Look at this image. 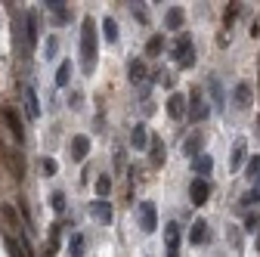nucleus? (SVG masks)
Segmentation results:
<instances>
[{"mask_svg":"<svg viewBox=\"0 0 260 257\" xmlns=\"http://www.w3.org/2000/svg\"><path fill=\"white\" fill-rule=\"evenodd\" d=\"M202 146H205V134H202V131H192V134L183 140V155H186V158H199V155H202Z\"/></svg>","mask_w":260,"mask_h":257,"instance_id":"obj_7","label":"nucleus"},{"mask_svg":"<svg viewBox=\"0 0 260 257\" xmlns=\"http://www.w3.org/2000/svg\"><path fill=\"white\" fill-rule=\"evenodd\" d=\"M81 72L87 78L96 72V22H93V16H84V31H81Z\"/></svg>","mask_w":260,"mask_h":257,"instance_id":"obj_1","label":"nucleus"},{"mask_svg":"<svg viewBox=\"0 0 260 257\" xmlns=\"http://www.w3.org/2000/svg\"><path fill=\"white\" fill-rule=\"evenodd\" d=\"M165 53V35H152L149 44H146V59H155Z\"/></svg>","mask_w":260,"mask_h":257,"instance_id":"obj_21","label":"nucleus"},{"mask_svg":"<svg viewBox=\"0 0 260 257\" xmlns=\"http://www.w3.org/2000/svg\"><path fill=\"white\" fill-rule=\"evenodd\" d=\"M165 25H168L171 31H180V28H183V10H180V7H174V10L168 13V19H165Z\"/></svg>","mask_w":260,"mask_h":257,"instance_id":"obj_27","label":"nucleus"},{"mask_svg":"<svg viewBox=\"0 0 260 257\" xmlns=\"http://www.w3.org/2000/svg\"><path fill=\"white\" fill-rule=\"evenodd\" d=\"M56 171H59V165L53 162V158H44V174H50V177H53Z\"/></svg>","mask_w":260,"mask_h":257,"instance_id":"obj_34","label":"nucleus"},{"mask_svg":"<svg viewBox=\"0 0 260 257\" xmlns=\"http://www.w3.org/2000/svg\"><path fill=\"white\" fill-rule=\"evenodd\" d=\"M53 53H56V38L47 41V59H53Z\"/></svg>","mask_w":260,"mask_h":257,"instance_id":"obj_38","label":"nucleus"},{"mask_svg":"<svg viewBox=\"0 0 260 257\" xmlns=\"http://www.w3.org/2000/svg\"><path fill=\"white\" fill-rule=\"evenodd\" d=\"M103 38H106L109 44H115V41H118V22H115L112 16H106V19H103Z\"/></svg>","mask_w":260,"mask_h":257,"instance_id":"obj_23","label":"nucleus"},{"mask_svg":"<svg viewBox=\"0 0 260 257\" xmlns=\"http://www.w3.org/2000/svg\"><path fill=\"white\" fill-rule=\"evenodd\" d=\"M245 155H248V143H245V140H236V143H233V158H230V171H239V168H242Z\"/></svg>","mask_w":260,"mask_h":257,"instance_id":"obj_18","label":"nucleus"},{"mask_svg":"<svg viewBox=\"0 0 260 257\" xmlns=\"http://www.w3.org/2000/svg\"><path fill=\"white\" fill-rule=\"evenodd\" d=\"M124 162H127V158H124V149H118V152H115V168L121 171V168H124Z\"/></svg>","mask_w":260,"mask_h":257,"instance_id":"obj_37","label":"nucleus"},{"mask_svg":"<svg viewBox=\"0 0 260 257\" xmlns=\"http://www.w3.org/2000/svg\"><path fill=\"white\" fill-rule=\"evenodd\" d=\"M230 242L239 245V230H236V227H230Z\"/></svg>","mask_w":260,"mask_h":257,"instance_id":"obj_40","label":"nucleus"},{"mask_svg":"<svg viewBox=\"0 0 260 257\" xmlns=\"http://www.w3.org/2000/svg\"><path fill=\"white\" fill-rule=\"evenodd\" d=\"M69 248H72V257H81V248H84V236H81V233H75Z\"/></svg>","mask_w":260,"mask_h":257,"instance_id":"obj_31","label":"nucleus"},{"mask_svg":"<svg viewBox=\"0 0 260 257\" xmlns=\"http://www.w3.org/2000/svg\"><path fill=\"white\" fill-rule=\"evenodd\" d=\"M25 112H28V118H41V103H38V93H35V87H25Z\"/></svg>","mask_w":260,"mask_h":257,"instance_id":"obj_17","label":"nucleus"},{"mask_svg":"<svg viewBox=\"0 0 260 257\" xmlns=\"http://www.w3.org/2000/svg\"><path fill=\"white\" fill-rule=\"evenodd\" d=\"M195 47H192V35H189V31H180V38L174 41V47H171V59H177V66H180V62L192 53Z\"/></svg>","mask_w":260,"mask_h":257,"instance_id":"obj_4","label":"nucleus"},{"mask_svg":"<svg viewBox=\"0 0 260 257\" xmlns=\"http://www.w3.org/2000/svg\"><path fill=\"white\" fill-rule=\"evenodd\" d=\"M211 168H214V158L211 155H199V158H192V171H195V177H202V180H208V174H211Z\"/></svg>","mask_w":260,"mask_h":257,"instance_id":"obj_15","label":"nucleus"},{"mask_svg":"<svg viewBox=\"0 0 260 257\" xmlns=\"http://www.w3.org/2000/svg\"><path fill=\"white\" fill-rule=\"evenodd\" d=\"M4 115H7V124H10V131H13V137H16V143H25V127H22V121H19V115H16L13 109H7Z\"/></svg>","mask_w":260,"mask_h":257,"instance_id":"obj_20","label":"nucleus"},{"mask_svg":"<svg viewBox=\"0 0 260 257\" xmlns=\"http://www.w3.org/2000/svg\"><path fill=\"white\" fill-rule=\"evenodd\" d=\"M186 103H189V100H186L183 93H171V100H168V118H171V121H180V118L186 115V109H189Z\"/></svg>","mask_w":260,"mask_h":257,"instance_id":"obj_9","label":"nucleus"},{"mask_svg":"<svg viewBox=\"0 0 260 257\" xmlns=\"http://www.w3.org/2000/svg\"><path fill=\"white\" fill-rule=\"evenodd\" d=\"M87 155H90V137H84V134L72 137V158L75 162H84Z\"/></svg>","mask_w":260,"mask_h":257,"instance_id":"obj_11","label":"nucleus"},{"mask_svg":"<svg viewBox=\"0 0 260 257\" xmlns=\"http://www.w3.org/2000/svg\"><path fill=\"white\" fill-rule=\"evenodd\" d=\"M180 242H183L180 227L171 220V223H168V230H165V248H168V257H180Z\"/></svg>","mask_w":260,"mask_h":257,"instance_id":"obj_6","label":"nucleus"},{"mask_svg":"<svg viewBox=\"0 0 260 257\" xmlns=\"http://www.w3.org/2000/svg\"><path fill=\"white\" fill-rule=\"evenodd\" d=\"M236 13H239V4H230L226 7V28L233 25V19H236Z\"/></svg>","mask_w":260,"mask_h":257,"instance_id":"obj_33","label":"nucleus"},{"mask_svg":"<svg viewBox=\"0 0 260 257\" xmlns=\"http://www.w3.org/2000/svg\"><path fill=\"white\" fill-rule=\"evenodd\" d=\"M211 180H202V177H195L192 180V186H189V199H192V205L199 208V205H208V199H211Z\"/></svg>","mask_w":260,"mask_h":257,"instance_id":"obj_2","label":"nucleus"},{"mask_svg":"<svg viewBox=\"0 0 260 257\" xmlns=\"http://www.w3.org/2000/svg\"><path fill=\"white\" fill-rule=\"evenodd\" d=\"M189 115H192V121H205V118L211 115L208 103L202 100V90H192V93H189Z\"/></svg>","mask_w":260,"mask_h":257,"instance_id":"obj_5","label":"nucleus"},{"mask_svg":"<svg viewBox=\"0 0 260 257\" xmlns=\"http://www.w3.org/2000/svg\"><path fill=\"white\" fill-rule=\"evenodd\" d=\"M109 192H112V177H100V180H96V196L106 199Z\"/></svg>","mask_w":260,"mask_h":257,"instance_id":"obj_29","label":"nucleus"},{"mask_svg":"<svg viewBox=\"0 0 260 257\" xmlns=\"http://www.w3.org/2000/svg\"><path fill=\"white\" fill-rule=\"evenodd\" d=\"M127 72H130V81L143 87V84H146V75H149V72H146V59H134Z\"/></svg>","mask_w":260,"mask_h":257,"instance_id":"obj_19","label":"nucleus"},{"mask_svg":"<svg viewBox=\"0 0 260 257\" xmlns=\"http://www.w3.org/2000/svg\"><path fill=\"white\" fill-rule=\"evenodd\" d=\"M56 251H59V223L50 227V242L44 245V257H56Z\"/></svg>","mask_w":260,"mask_h":257,"instance_id":"obj_22","label":"nucleus"},{"mask_svg":"<svg viewBox=\"0 0 260 257\" xmlns=\"http://www.w3.org/2000/svg\"><path fill=\"white\" fill-rule=\"evenodd\" d=\"M25 22H28V31H25V38H28V47L35 50V47H38V19L28 13V19H25Z\"/></svg>","mask_w":260,"mask_h":257,"instance_id":"obj_26","label":"nucleus"},{"mask_svg":"<svg viewBox=\"0 0 260 257\" xmlns=\"http://www.w3.org/2000/svg\"><path fill=\"white\" fill-rule=\"evenodd\" d=\"M146 143H152L149 127H146V124H137L134 131H130V146H134L137 152H143V149H146Z\"/></svg>","mask_w":260,"mask_h":257,"instance_id":"obj_10","label":"nucleus"},{"mask_svg":"<svg viewBox=\"0 0 260 257\" xmlns=\"http://www.w3.org/2000/svg\"><path fill=\"white\" fill-rule=\"evenodd\" d=\"M161 84H165V87H168V90H171V87H174V84H177V78H174V75H165V81H161Z\"/></svg>","mask_w":260,"mask_h":257,"instance_id":"obj_39","label":"nucleus"},{"mask_svg":"<svg viewBox=\"0 0 260 257\" xmlns=\"http://www.w3.org/2000/svg\"><path fill=\"white\" fill-rule=\"evenodd\" d=\"M149 165L152 168L165 165V143H161V137H152V143H149Z\"/></svg>","mask_w":260,"mask_h":257,"instance_id":"obj_14","label":"nucleus"},{"mask_svg":"<svg viewBox=\"0 0 260 257\" xmlns=\"http://www.w3.org/2000/svg\"><path fill=\"white\" fill-rule=\"evenodd\" d=\"M90 217H93L96 223H103V227H109V223H112V217H115V208H112V202H109V199H96V202L90 205Z\"/></svg>","mask_w":260,"mask_h":257,"instance_id":"obj_3","label":"nucleus"},{"mask_svg":"<svg viewBox=\"0 0 260 257\" xmlns=\"http://www.w3.org/2000/svg\"><path fill=\"white\" fill-rule=\"evenodd\" d=\"M211 93H214V103L220 106V103H223V90H220V84H217V78H211Z\"/></svg>","mask_w":260,"mask_h":257,"instance_id":"obj_32","label":"nucleus"},{"mask_svg":"<svg viewBox=\"0 0 260 257\" xmlns=\"http://www.w3.org/2000/svg\"><path fill=\"white\" fill-rule=\"evenodd\" d=\"M257 223H260V217H257V214H248V217H245V230H254Z\"/></svg>","mask_w":260,"mask_h":257,"instance_id":"obj_35","label":"nucleus"},{"mask_svg":"<svg viewBox=\"0 0 260 257\" xmlns=\"http://www.w3.org/2000/svg\"><path fill=\"white\" fill-rule=\"evenodd\" d=\"M47 13L53 16L56 25H65V22H69V7H65L62 0H50V4H47Z\"/></svg>","mask_w":260,"mask_h":257,"instance_id":"obj_16","label":"nucleus"},{"mask_svg":"<svg viewBox=\"0 0 260 257\" xmlns=\"http://www.w3.org/2000/svg\"><path fill=\"white\" fill-rule=\"evenodd\" d=\"M233 100H236V106L248 109V106H251V100H254V87H251L248 81H242V84L233 90Z\"/></svg>","mask_w":260,"mask_h":257,"instance_id":"obj_13","label":"nucleus"},{"mask_svg":"<svg viewBox=\"0 0 260 257\" xmlns=\"http://www.w3.org/2000/svg\"><path fill=\"white\" fill-rule=\"evenodd\" d=\"M140 223L146 233H155L158 230V211H155V202H143L140 208Z\"/></svg>","mask_w":260,"mask_h":257,"instance_id":"obj_8","label":"nucleus"},{"mask_svg":"<svg viewBox=\"0 0 260 257\" xmlns=\"http://www.w3.org/2000/svg\"><path fill=\"white\" fill-rule=\"evenodd\" d=\"M254 202H260V180H254V189L242 196V205H254Z\"/></svg>","mask_w":260,"mask_h":257,"instance_id":"obj_30","label":"nucleus"},{"mask_svg":"<svg viewBox=\"0 0 260 257\" xmlns=\"http://www.w3.org/2000/svg\"><path fill=\"white\" fill-rule=\"evenodd\" d=\"M69 78H72V59H65L56 72V87H69Z\"/></svg>","mask_w":260,"mask_h":257,"instance_id":"obj_24","label":"nucleus"},{"mask_svg":"<svg viewBox=\"0 0 260 257\" xmlns=\"http://www.w3.org/2000/svg\"><path fill=\"white\" fill-rule=\"evenodd\" d=\"M189 242L192 245H205L208 242V220L199 217V220L192 223V227H189Z\"/></svg>","mask_w":260,"mask_h":257,"instance_id":"obj_12","label":"nucleus"},{"mask_svg":"<svg viewBox=\"0 0 260 257\" xmlns=\"http://www.w3.org/2000/svg\"><path fill=\"white\" fill-rule=\"evenodd\" d=\"M245 180H260V155H251L245 165Z\"/></svg>","mask_w":260,"mask_h":257,"instance_id":"obj_25","label":"nucleus"},{"mask_svg":"<svg viewBox=\"0 0 260 257\" xmlns=\"http://www.w3.org/2000/svg\"><path fill=\"white\" fill-rule=\"evenodd\" d=\"M192 66H195V50H192V53H189V56L180 62V69H192Z\"/></svg>","mask_w":260,"mask_h":257,"instance_id":"obj_36","label":"nucleus"},{"mask_svg":"<svg viewBox=\"0 0 260 257\" xmlns=\"http://www.w3.org/2000/svg\"><path fill=\"white\" fill-rule=\"evenodd\" d=\"M50 208H53L56 214H62V211H65V192H59V189L53 192V196H50Z\"/></svg>","mask_w":260,"mask_h":257,"instance_id":"obj_28","label":"nucleus"}]
</instances>
